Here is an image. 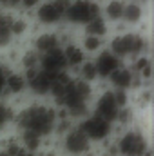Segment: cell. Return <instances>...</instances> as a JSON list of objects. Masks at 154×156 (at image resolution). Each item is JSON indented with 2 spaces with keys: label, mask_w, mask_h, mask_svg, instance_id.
<instances>
[{
  "label": "cell",
  "mask_w": 154,
  "mask_h": 156,
  "mask_svg": "<svg viewBox=\"0 0 154 156\" xmlns=\"http://www.w3.org/2000/svg\"><path fill=\"white\" fill-rule=\"evenodd\" d=\"M71 0H45L37 5V20L42 26H58L64 16L65 11L69 7Z\"/></svg>",
  "instance_id": "277c9868"
},
{
  "label": "cell",
  "mask_w": 154,
  "mask_h": 156,
  "mask_svg": "<svg viewBox=\"0 0 154 156\" xmlns=\"http://www.w3.org/2000/svg\"><path fill=\"white\" fill-rule=\"evenodd\" d=\"M109 80H111V83L114 85L116 89H131L132 87V78H134V73L131 71V69H127V67H118L116 71H113L111 75H109Z\"/></svg>",
  "instance_id": "5bb4252c"
},
{
  "label": "cell",
  "mask_w": 154,
  "mask_h": 156,
  "mask_svg": "<svg viewBox=\"0 0 154 156\" xmlns=\"http://www.w3.org/2000/svg\"><path fill=\"white\" fill-rule=\"evenodd\" d=\"M80 129L85 133L89 142H103L111 134V122H107L105 118L98 115H91L83 118V122L80 123Z\"/></svg>",
  "instance_id": "5b68a950"
},
{
  "label": "cell",
  "mask_w": 154,
  "mask_h": 156,
  "mask_svg": "<svg viewBox=\"0 0 154 156\" xmlns=\"http://www.w3.org/2000/svg\"><path fill=\"white\" fill-rule=\"evenodd\" d=\"M138 2H142V0H138Z\"/></svg>",
  "instance_id": "836d02e7"
},
{
  "label": "cell",
  "mask_w": 154,
  "mask_h": 156,
  "mask_svg": "<svg viewBox=\"0 0 154 156\" xmlns=\"http://www.w3.org/2000/svg\"><path fill=\"white\" fill-rule=\"evenodd\" d=\"M29 29V24L26 18L22 16H13V22H11V33L13 37H24Z\"/></svg>",
  "instance_id": "d4e9b609"
},
{
  "label": "cell",
  "mask_w": 154,
  "mask_h": 156,
  "mask_svg": "<svg viewBox=\"0 0 154 156\" xmlns=\"http://www.w3.org/2000/svg\"><path fill=\"white\" fill-rule=\"evenodd\" d=\"M0 156H9V154H7L5 151H2V153H0Z\"/></svg>",
  "instance_id": "1f68e13d"
},
{
  "label": "cell",
  "mask_w": 154,
  "mask_h": 156,
  "mask_svg": "<svg viewBox=\"0 0 154 156\" xmlns=\"http://www.w3.org/2000/svg\"><path fill=\"white\" fill-rule=\"evenodd\" d=\"M60 44H62V40H60V37H58V33L45 31V33H42V35H38V37L35 38L33 49L38 51L40 55H44V53H49V51L60 47Z\"/></svg>",
  "instance_id": "7c38bea8"
},
{
  "label": "cell",
  "mask_w": 154,
  "mask_h": 156,
  "mask_svg": "<svg viewBox=\"0 0 154 156\" xmlns=\"http://www.w3.org/2000/svg\"><path fill=\"white\" fill-rule=\"evenodd\" d=\"M13 120H15L13 109H11L9 105H5V104H0V131H2L9 122H13Z\"/></svg>",
  "instance_id": "484cf974"
},
{
  "label": "cell",
  "mask_w": 154,
  "mask_h": 156,
  "mask_svg": "<svg viewBox=\"0 0 154 156\" xmlns=\"http://www.w3.org/2000/svg\"><path fill=\"white\" fill-rule=\"evenodd\" d=\"M149 44L145 37L138 35V33H121L116 35L109 44V51L114 53L118 58H125V56H132V55H143L147 51Z\"/></svg>",
  "instance_id": "7a4b0ae2"
},
{
  "label": "cell",
  "mask_w": 154,
  "mask_h": 156,
  "mask_svg": "<svg viewBox=\"0 0 154 156\" xmlns=\"http://www.w3.org/2000/svg\"><path fill=\"white\" fill-rule=\"evenodd\" d=\"M40 66H42V69L53 71V73L64 71L67 67V64H65V56H64L62 47H56V49H53L49 53L40 55Z\"/></svg>",
  "instance_id": "30bf717a"
},
{
  "label": "cell",
  "mask_w": 154,
  "mask_h": 156,
  "mask_svg": "<svg viewBox=\"0 0 154 156\" xmlns=\"http://www.w3.org/2000/svg\"><path fill=\"white\" fill-rule=\"evenodd\" d=\"M143 18V7H142V2L138 0H131V2H125L123 4V13H121V22L129 24V26H134V24H140Z\"/></svg>",
  "instance_id": "4fadbf2b"
},
{
  "label": "cell",
  "mask_w": 154,
  "mask_h": 156,
  "mask_svg": "<svg viewBox=\"0 0 154 156\" xmlns=\"http://www.w3.org/2000/svg\"><path fill=\"white\" fill-rule=\"evenodd\" d=\"M113 94H114V100H116V104H118V107H125L129 104L127 89H116V91H113Z\"/></svg>",
  "instance_id": "4316f807"
},
{
  "label": "cell",
  "mask_w": 154,
  "mask_h": 156,
  "mask_svg": "<svg viewBox=\"0 0 154 156\" xmlns=\"http://www.w3.org/2000/svg\"><path fill=\"white\" fill-rule=\"evenodd\" d=\"M4 83H5V71H4V67L0 66V94L4 93Z\"/></svg>",
  "instance_id": "f1b7e54d"
},
{
  "label": "cell",
  "mask_w": 154,
  "mask_h": 156,
  "mask_svg": "<svg viewBox=\"0 0 154 156\" xmlns=\"http://www.w3.org/2000/svg\"><path fill=\"white\" fill-rule=\"evenodd\" d=\"M38 4H40V0H20L18 5H22L24 9H33V7H37Z\"/></svg>",
  "instance_id": "83f0119b"
},
{
  "label": "cell",
  "mask_w": 154,
  "mask_h": 156,
  "mask_svg": "<svg viewBox=\"0 0 154 156\" xmlns=\"http://www.w3.org/2000/svg\"><path fill=\"white\" fill-rule=\"evenodd\" d=\"M0 2H4V0H0Z\"/></svg>",
  "instance_id": "d6a6232c"
},
{
  "label": "cell",
  "mask_w": 154,
  "mask_h": 156,
  "mask_svg": "<svg viewBox=\"0 0 154 156\" xmlns=\"http://www.w3.org/2000/svg\"><path fill=\"white\" fill-rule=\"evenodd\" d=\"M15 122L20 129H29L40 136H47L53 133L56 125V113L53 107H47L44 104H35L15 115Z\"/></svg>",
  "instance_id": "6da1fadb"
},
{
  "label": "cell",
  "mask_w": 154,
  "mask_h": 156,
  "mask_svg": "<svg viewBox=\"0 0 154 156\" xmlns=\"http://www.w3.org/2000/svg\"><path fill=\"white\" fill-rule=\"evenodd\" d=\"M147 147L149 145H147L145 138L142 136V133H136V131L123 133L116 144V149L121 156H140Z\"/></svg>",
  "instance_id": "8992f818"
},
{
  "label": "cell",
  "mask_w": 154,
  "mask_h": 156,
  "mask_svg": "<svg viewBox=\"0 0 154 156\" xmlns=\"http://www.w3.org/2000/svg\"><path fill=\"white\" fill-rule=\"evenodd\" d=\"M120 66H121L120 58L116 56L114 53H111V51H102L96 56V60H94V67H96L98 76H109Z\"/></svg>",
  "instance_id": "8fae6325"
},
{
  "label": "cell",
  "mask_w": 154,
  "mask_h": 156,
  "mask_svg": "<svg viewBox=\"0 0 154 156\" xmlns=\"http://www.w3.org/2000/svg\"><path fill=\"white\" fill-rule=\"evenodd\" d=\"M102 45H103L102 38L100 37H93V35H85L83 37V42H82V47L87 53H96V51L102 49Z\"/></svg>",
  "instance_id": "cb8c5ba5"
},
{
  "label": "cell",
  "mask_w": 154,
  "mask_h": 156,
  "mask_svg": "<svg viewBox=\"0 0 154 156\" xmlns=\"http://www.w3.org/2000/svg\"><path fill=\"white\" fill-rule=\"evenodd\" d=\"M98 15H102V7L96 0H71L64 18L71 26H85Z\"/></svg>",
  "instance_id": "3957f363"
},
{
  "label": "cell",
  "mask_w": 154,
  "mask_h": 156,
  "mask_svg": "<svg viewBox=\"0 0 154 156\" xmlns=\"http://www.w3.org/2000/svg\"><path fill=\"white\" fill-rule=\"evenodd\" d=\"M118 111H120V107H118V104H116L113 91H105V93H102L100 98H98L96 104H94V115L105 118V120L111 122V123L116 120Z\"/></svg>",
  "instance_id": "9c48e42d"
},
{
  "label": "cell",
  "mask_w": 154,
  "mask_h": 156,
  "mask_svg": "<svg viewBox=\"0 0 154 156\" xmlns=\"http://www.w3.org/2000/svg\"><path fill=\"white\" fill-rule=\"evenodd\" d=\"M89 147H91V142L89 138L85 136V133L78 127V129H71L65 133V138H64V149L69 153L71 156H82L85 153H89Z\"/></svg>",
  "instance_id": "ba28073f"
},
{
  "label": "cell",
  "mask_w": 154,
  "mask_h": 156,
  "mask_svg": "<svg viewBox=\"0 0 154 156\" xmlns=\"http://www.w3.org/2000/svg\"><path fill=\"white\" fill-rule=\"evenodd\" d=\"M85 33L87 35H93V37H100V38H103L105 35H107V20L102 16V15H98V16H94V18H91L85 26Z\"/></svg>",
  "instance_id": "d6986e66"
},
{
  "label": "cell",
  "mask_w": 154,
  "mask_h": 156,
  "mask_svg": "<svg viewBox=\"0 0 154 156\" xmlns=\"http://www.w3.org/2000/svg\"><path fill=\"white\" fill-rule=\"evenodd\" d=\"M26 87H27L26 75H22V73H5L4 91H7L9 94H20Z\"/></svg>",
  "instance_id": "9a60e30c"
},
{
  "label": "cell",
  "mask_w": 154,
  "mask_h": 156,
  "mask_svg": "<svg viewBox=\"0 0 154 156\" xmlns=\"http://www.w3.org/2000/svg\"><path fill=\"white\" fill-rule=\"evenodd\" d=\"M56 78V73L53 71H45V69H29L26 73V80H27V87L35 93V94H49V89L53 85Z\"/></svg>",
  "instance_id": "52a82bcc"
},
{
  "label": "cell",
  "mask_w": 154,
  "mask_h": 156,
  "mask_svg": "<svg viewBox=\"0 0 154 156\" xmlns=\"http://www.w3.org/2000/svg\"><path fill=\"white\" fill-rule=\"evenodd\" d=\"M40 156H54V154H53L51 151H47V153H44V154H40Z\"/></svg>",
  "instance_id": "4dcf8cb0"
},
{
  "label": "cell",
  "mask_w": 154,
  "mask_h": 156,
  "mask_svg": "<svg viewBox=\"0 0 154 156\" xmlns=\"http://www.w3.org/2000/svg\"><path fill=\"white\" fill-rule=\"evenodd\" d=\"M13 16L9 11H2L0 13V47H5L11 44L13 40V33H11V22Z\"/></svg>",
  "instance_id": "e0dca14e"
},
{
  "label": "cell",
  "mask_w": 154,
  "mask_h": 156,
  "mask_svg": "<svg viewBox=\"0 0 154 156\" xmlns=\"http://www.w3.org/2000/svg\"><path fill=\"white\" fill-rule=\"evenodd\" d=\"M20 64H22V67H24L26 71H29V69H37L38 64H40V53L38 51H35V49L26 51V53L22 55V58H20Z\"/></svg>",
  "instance_id": "7402d4cb"
},
{
  "label": "cell",
  "mask_w": 154,
  "mask_h": 156,
  "mask_svg": "<svg viewBox=\"0 0 154 156\" xmlns=\"http://www.w3.org/2000/svg\"><path fill=\"white\" fill-rule=\"evenodd\" d=\"M123 0H107L103 5V18L107 22H120L121 20V13H123Z\"/></svg>",
  "instance_id": "ac0fdd59"
},
{
  "label": "cell",
  "mask_w": 154,
  "mask_h": 156,
  "mask_svg": "<svg viewBox=\"0 0 154 156\" xmlns=\"http://www.w3.org/2000/svg\"><path fill=\"white\" fill-rule=\"evenodd\" d=\"M62 51H64V56H65V64H67V67H78V66L85 60V51L82 49V45L67 44Z\"/></svg>",
  "instance_id": "2e32d148"
},
{
  "label": "cell",
  "mask_w": 154,
  "mask_h": 156,
  "mask_svg": "<svg viewBox=\"0 0 154 156\" xmlns=\"http://www.w3.org/2000/svg\"><path fill=\"white\" fill-rule=\"evenodd\" d=\"M5 4H11V5H18L20 4V0H4Z\"/></svg>",
  "instance_id": "f546056e"
},
{
  "label": "cell",
  "mask_w": 154,
  "mask_h": 156,
  "mask_svg": "<svg viewBox=\"0 0 154 156\" xmlns=\"http://www.w3.org/2000/svg\"><path fill=\"white\" fill-rule=\"evenodd\" d=\"M42 138H44V136H40V134L33 133V131H29V129H22L20 145H22L24 149L35 153V151H38L40 147H42Z\"/></svg>",
  "instance_id": "ffe728a7"
},
{
  "label": "cell",
  "mask_w": 154,
  "mask_h": 156,
  "mask_svg": "<svg viewBox=\"0 0 154 156\" xmlns=\"http://www.w3.org/2000/svg\"><path fill=\"white\" fill-rule=\"evenodd\" d=\"M78 71H80V78L85 80V82H94L98 73H96V67H94V62L93 60H83L80 66H78Z\"/></svg>",
  "instance_id": "44dd1931"
},
{
  "label": "cell",
  "mask_w": 154,
  "mask_h": 156,
  "mask_svg": "<svg viewBox=\"0 0 154 156\" xmlns=\"http://www.w3.org/2000/svg\"><path fill=\"white\" fill-rule=\"evenodd\" d=\"M75 89H76V94L80 100H83V102H87L91 96H93V87H91V83L89 82H85V80H75Z\"/></svg>",
  "instance_id": "603a6c76"
}]
</instances>
